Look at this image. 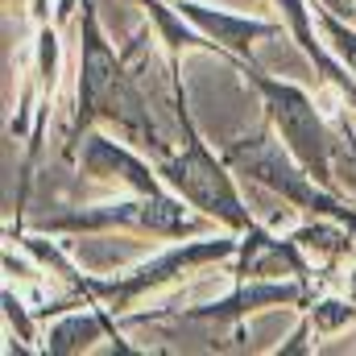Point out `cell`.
<instances>
[{
    "label": "cell",
    "mask_w": 356,
    "mask_h": 356,
    "mask_svg": "<svg viewBox=\"0 0 356 356\" xmlns=\"http://www.w3.org/2000/svg\"><path fill=\"white\" fill-rule=\"evenodd\" d=\"M277 8H282V17H286V25H290V33H294V42H298V50L311 58V67L332 83V88L340 91L344 99H348V108L356 112V75L353 67L340 58V54H327V33L319 29L315 33V8L307 4V0H273Z\"/></svg>",
    "instance_id": "10"
},
{
    "label": "cell",
    "mask_w": 356,
    "mask_h": 356,
    "mask_svg": "<svg viewBox=\"0 0 356 356\" xmlns=\"http://www.w3.org/2000/svg\"><path fill=\"white\" fill-rule=\"evenodd\" d=\"M220 154H224V162H228L236 175H245L249 182L266 186L269 195H277L282 203H290V207H298V211H307V216L340 220V224L353 228V236H356V207L344 203V195L319 186L315 178L307 175V166L286 149V141L277 137V129H273L269 120L253 133V137L228 141Z\"/></svg>",
    "instance_id": "4"
},
{
    "label": "cell",
    "mask_w": 356,
    "mask_h": 356,
    "mask_svg": "<svg viewBox=\"0 0 356 356\" xmlns=\"http://www.w3.org/2000/svg\"><path fill=\"white\" fill-rule=\"evenodd\" d=\"M104 336H112L116 344H120V353H141V348H133L120 332H116V319H112V311L104 307V302H91L88 311H63V315H54V323L46 327V336H42V353L50 356H71V353H83L91 348L95 340H104Z\"/></svg>",
    "instance_id": "11"
},
{
    "label": "cell",
    "mask_w": 356,
    "mask_h": 356,
    "mask_svg": "<svg viewBox=\"0 0 356 356\" xmlns=\"http://www.w3.org/2000/svg\"><path fill=\"white\" fill-rule=\"evenodd\" d=\"M186 199L175 191H158V195H137L124 203H99L83 211H67V216H46L33 228L42 236H58V232H108V228H124V232H149V236H195L207 228V216L195 220L186 216Z\"/></svg>",
    "instance_id": "5"
},
{
    "label": "cell",
    "mask_w": 356,
    "mask_h": 356,
    "mask_svg": "<svg viewBox=\"0 0 356 356\" xmlns=\"http://www.w3.org/2000/svg\"><path fill=\"white\" fill-rule=\"evenodd\" d=\"M307 315H311L315 332L327 336V332L353 323L356 319V302H348V298H311V302H307Z\"/></svg>",
    "instance_id": "12"
},
{
    "label": "cell",
    "mask_w": 356,
    "mask_h": 356,
    "mask_svg": "<svg viewBox=\"0 0 356 356\" xmlns=\"http://www.w3.org/2000/svg\"><path fill=\"white\" fill-rule=\"evenodd\" d=\"M166 71H170V83H175V120L182 129V149L158 158L154 166H158L162 182L175 195H182L199 216H207L211 224H224L228 232L245 236L249 228H257V220H253L249 203L241 199V191L232 182L236 170L224 162V154L216 158L211 145L203 141V133L195 129V116H191V104H186V88L178 79V58L166 54Z\"/></svg>",
    "instance_id": "2"
},
{
    "label": "cell",
    "mask_w": 356,
    "mask_h": 356,
    "mask_svg": "<svg viewBox=\"0 0 356 356\" xmlns=\"http://www.w3.org/2000/svg\"><path fill=\"white\" fill-rule=\"evenodd\" d=\"M175 8L195 25V29H203V33L216 42L220 58H228L232 67L245 63V58H253V42H266V38H277V33H282L277 21H257V17L207 8V4H199V0H175Z\"/></svg>",
    "instance_id": "8"
},
{
    "label": "cell",
    "mask_w": 356,
    "mask_h": 356,
    "mask_svg": "<svg viewBox=\"0 0 356 356\" xmlns=\"http://www.w3.org/2000/svg\"><path fill=\"white\" fill-rule=\"evenodd\" d=\"M75 166H79V175H88V178H116V182L133 186L137 195L170 191V186L162 182V175H158V166H149L145 158H137L133 149L116 145L112 137H104V133H95V129L83 137Z\"/></svg>",
    "instance_id": "9"
},
{
    "label": "cell",
    "mask_w": 356,
    "mask_h": 356,
    "mask_svg": "<svg viewBox=\"0 0 356 356\" xmlns=\"http://www.w3.org/2000/svg\"><path fill=\"white\" fill-rule=\"evenodd\" d=\"M311 332H315V323H311V315H307V319H302V323H298V327H294V336H290V340H286V344H282V348H277V356L311 353V344H307V340H311Z\"/></svg>",
    "instance_id": "13"
},
{
    "label": "cell",
    "mask_w": 356,
    "mask_h": 356,
    "mask_svg": "<svg viewBox=\"0 0 356 356\" xmlns=\"http://www.w3.org/2000/svg\"><path fill=\"white\" fill-rule=\"evenodd\" d=\"M236 71H241V75L253 83V91L261 95L266 120L277 129V137L286 141V149L307 166V175L315 178L319 186H327V191L340 195V178H336L340 170H336V166H340V162H344V166H356V137L344 129V120H340V129H332L327 116L315 108V99H311L307 91L266 75V71L257 67V58L236 63Z\"/></svg>",
    "instance_id": "3"
},
{
    "label": "cell",
    "mask_w": 356,
    "mask_h": 356,
    "mask_svg": "<svg viewBox=\"0 0 356 356\" xmlns=\"http://www.w3.org/2000/svg\"><path fill=\"white\" fill-rule=\"evenodd\" d=\"M315 298L311 282L294 277V282H269V277H245L236 282V290L220 302H207V307H175V311H141V315H129V323H162V319H178V323H199L207 332H220V327H232V340L236 348H245V315L249 311H266V307H307Z\"/></svg>",
    "instance_id": "7"
},
{
    "label": "cell",
    "mask_w": 356,
    "mask_h": 356,
    "mask_svg": "<svg viewBox=\"0 0 356 356\" xmlns=\"http://www.w3.org/2000/svg\"><path fill=\"white\" fill-rule=\"evenodd\" d=\"M323 8H332V13H340L344 21H353L356 25V0H319Z\"/></svg>",
    "instance_id": "14"
},
{
    "label": "cell",
    "mask_w": 356,
    "mask_h": 356,
    "mask_svg": "<svg viewBox=\"0 0 356 356\" xmlns=\"http://www.w3.org/2000/svg\"><path fill=\"white\" fill-rule=\"evenodd\" d=\"M79 33H83V50H79V91H75V120L67 129V145H63V158L75 162L79 158V145L95 124H116L129 141L145 145L158 158L175 154L154 120V108H149V95L141 83V71L129 67L133 58V46L124 54H116L99 29V17L91 8V0H83V17H79Z\"/></svg>",
    "instance_id": "1"
},
{
    "label": "cell",
    "mask_w": 356,
    "mask_h": 356,
    "mask_svg": "<svg viewBox=\"0 0 356 356\" xmlns=\"http://www.w3.org/2000/svg\"><path fill=\"white\" fill-rule=\"evenodd\" d=\"M241 249V232H228V236H207V241H178L170 249H162L158 257L141 261L129 273H116V277H88L83 290H88L91 302H104L112 315H124L137 298H145L149 290H162L178 282L182 273H195L203 266H216V261H228L236 257Z\"/></svg>",
    "instance_id": "6"
}]
</instances>
